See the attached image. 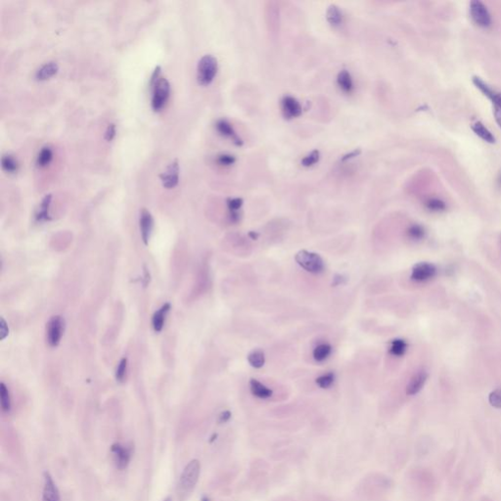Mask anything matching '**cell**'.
<instances>
[{"label": "cell", "instance_id": "obj_11", "mask_svg": "<svg viewBox=\"0 0 501 501\" xmlns=\"http://www.w3.org/2000/svg\"><path fill=\"white\" fill-rule=\"evenodd\" d=\"M42 501H61L59 489L48 472H44L43 475Z\"/></svg>", "mask_w": 501, "mask_h": 501}, {"label": "cell", "instance_id": "obj_18", "mask_svg": "<svg viewBox=\"0 0 501 501\" xmlns=\"http://www.w3.org/2000/svg\"><path fill=\"white\" fill-rule=\"evenodd\" d=\"M250 390L253 395L260 399H268L273 394L272 390L256 379H251L250 381Z\"/></svg>", "mask_w": 501, "mask_h": 501}, {"label": "cell", "instance_id": "obj_38", "mask_svg": "<svg viewBox=\"0 0 501 501\" xmlns=\"http://www.w3.org/2000/svg\"><path fill=\"white\" fill-rule=\"evenodd\" d=\"M161 71H162L161 66H157V67L155 68V70L153 71V73H152V75H151V78H150V87H152V86H153V85L157 82V81L161 78Z\"/></svg>", "mask_w": 501, "mask_h": 501}, {"label": "cell", "instance_id": "obj_29", "mask_svg": "<svg viewBox=\"0 0 501 501\" xmlns=\"http://www.w3.org/2000/svg\"><path fill=\"white\" fill-rule=\"evenodd\" d=\"M334 381H335V374L333 372H329L316 378L315 383L321 389H328L333 385Z\"/></svg>", "mask_w": 501, "mask_h": 501}, {"label": "cell", "instance_id": "obj_21", "mask_svg": "<svg viewBox=\"0 0 501 501\" xmlns=\"http://www.w3.org/2000/svg\"><path fill=\"white\" fill-rule=\"evenodd\" d=\"M19 162L18 160L10 154L3 155L1 158V168L7 174L14 175L19 171Z\"/></svg>", "mask_w": 501, "mask_h": 501}, {"label": "cell", "instance_id": "obj_35", "mask_svg": "<svg viewBox=\"0 0 501 501\" xmlns=\"http://www.w3.org/2000/svg\"><path fill=\"white\" fill-rule=\"evenodd\" d=\"M126 366H127V358L123 357L121 359L119 366L117 368V372H116V378L119 382H122L124 379L125 372H126Z\"/></svg>", "mask_w": 501, "mask_h": 501}, {"label": "cell", "instance_id": "obj_22", "mask_svg": "<svg viewBox=\"0 0 501 501\" xmlns=\"http://www.w3.org/2000/svg\"><path fill=\"white\" fill-rule=\"evenodd\" d=\"M471 127H472V130L474 131L475 135L479 136L480 138H482L484 141L488 142V143H494L495 142V137L482 122H475Z\"/></svg>", "mask_w": 501, "mask_h": 501}, {"label": "cell", "instance_id": "obj_43", "mask_svg": "<svg viewBox=\"0 0 501 501\" xmlns=\"http://www.w3.org/2000/svg\"><path fill=\"white\" fill-rule=\"evenodd\" d=\"M202 501H211V500H210V499H209L208 497H206V496H205V497H203V498H202Z\"/></svg>", "mask_w": 501, "mask_h": 501}, {"label": "cell", "instance_id": "obj_9", "mask_svg": "<svg viewBox=\"0 0 501 501\" xmlns=\"http://www.w3.org/2000/svg\"><path fill=\"white\" fill-rule=\"evenodd\" d=\"M437 269L429 262H419L415 264L411 272V279L417 282H425L435 277Z\"/></svg>", "mask_w": 501, "mask_h": 501}, {"label": "cell", "instance_id": "obj_1", "mask_svg": "<svg viewBox=\"0 0 501 501\" xmlns=\"http://www.w3.org/2000/svg\"><path fill=\"white\" fill-rule=\"evenodd\" d=\"M201 472V464L198 459H193L185 466L182 473L180 475L178 485H177V494L179 499L184 500L190 495V493L194 490L196 487Z\"/></svg>", "mask_w": 501, "mask_h": 501}, {"label": "cell", "instance_id": "obj_30", "mask_svg": "<svg viewBox=\"0 0 501 501\" xmlns=\"http://www.w3.org/2000/svg\"><path fill=\"white\" fill-rule=\"evenodd\" d=\"M407 236L412 240H421L425 236V230L421 225L413 224L407 229Z\"/></svg>", "mask_w": 501, "mask_h": 501}, {"label": "cell", "instance_id": "obj_23", "mask_svg": "<svg viewBox=\"0 0 501 501\" xmlns=\"http://www.w3.org/2000/svg\"><path fill=\"white\" fill-rule=\"evenodd\" d=\"M52 160H53V151L50 147L45 146L42 147L41 151L39 152L36 163L37 166L39 168H45L52 162Z\"/></svg>", "mask_w": 501, "mask_h": 501}, {"label": "cell", "instance_id": "obj_33", "mask_svg": "<svg viewBox=\"0 0 501 501\" xmlns=\"http://www.w3.org/2000/svg\"><path fill=\"white\" fill-rule=\"evenodd\" d=\"M216 161L219 165L229 166L236 162V159L234 156L229 155V154H221V155L217 156Z\"/></svg>", "mask_w": 501, "mask_h": 501}, {"label": "cell", "instance_id": "obj_28", "mask_svg": "<svg viewBox=\"0 0 501 501\" xmlns=\"http://www.w3.org/2000/svg\"><path fill=\"white\" fill-rule=\"evenodd\" d=\"M0 398H1V408L4 412H9L11 409V399L10 394L7 387L1 383L0 384Z\"/></svg>", "mask_w": 501, "mask_h": 501}, {"label": "cell", "instance_id": "obj_34", "mask_svg": "<svg viewBox=\"0 0 501 501\" xmlns=\"http://www.w3.org/2000/svg\"><path fill=\"white\" fill-rule=\"evenodd\" d=\"M226 203L229 213H238L243 205V200L241 198H229L227 199Z\"/></svg>", "mask_w": 501, "mask_h": 501}, {"label": "cell", "instance_id": "obj_25", "mask_svg": "<svg viewBox=\"0 0 501 501\" xmlns=\"http://www.w3.org/2000/svg\"><path fill=\"white\" fill-rule=\"evenodd\" d=\"M331 352H332V347L329 344L324 343V344L318 345L313 350L312 355H313V358L317 362H322V361H324L325 359H327L329 357V355L331 354Z\"/></svg>", "mask_w": 501, "mask_h": 501}, {"label": "cell", "instance_id": "obj_26", "mask_svg": "<svg viewBox=\"0 0 501 501\" xmlns=\"http://www.w3.org/2000/svg\"><path fill=\"white\" fill-rule=\"evenodd\" d=\"M248 362L250 365L255 367V368H261L265 363V355L264 352L260 350H256L250 352L247 356Z\"/></svg>", "mask_w": 501, "mask_h": 501}, {"label": "cell", "instance_id": "obj_36", "mask_svg": "<svg viewBox=\"0 0 501 501\" xmlns=\"http://www.w3.org/2000/svg\"><path fill=\"white\" fill-rule=\"evenodd\" d=\"M426 206L429 210L431 211H435V212H440V211H444L446 209V205L439 200V199H430L428 200V202L426 203Z\"/></svg>", "mask_w": 501, "mask_h": 501}, {"label": "cell", "instance_id": "obj_7", "mask_svg": "<svg viewBox=\"0 0 501 501\" xmlns=\"http://www.w3.org/2000/svg\"><path fill=\"white\" fill-rule=\"evenodd\" d=\"M64 329V321L61 316H53L46 327V340L49 346L57 347L61 341Z\"/></svg>", "mask_w": 501, "mask_h": 501}, {"label": "cell", "instance_id": "obj_12", "mask_svg": "<svg viewBox=\"0 0 501 501\" xmlns=\"http://www.w3.org/2000/svg\"><path fill=\"white\" fill-rule=\"evenodd\" d=\"M111 451L113 453L114 461L116 463V466L123 470L127 467L129 460H130V451L128 448L123 447L120 444H115L112 446Z\"/></svg>", "mask_w": 501, "mask_h": 501}, {"label": "cell", "instance_id": "obj_24", "mask_svg": "<svg viewBox=\"0 0 501 501\" xmlns=\"http://www.w3.org/2000/svg\"><path fill=\"white\" fill-rule=\"evenodd\" d=\"M326 18H327V21L329 22V24H331L334 27L340 26L343 22V15H342L341 10L339 9L338 6H336V5H330L329 6L327 13H326Z\"/></svg>", "mask_w": 501, "mask_h": 501}, {"label": "cell", "instance_id": "obj_37", "mask_svg": "<svg viewBox=\"0 0 501 501\" xmlns=\"http://www.w3.org/2000/svg\"><path fill=\"white\" fill-rule=\"evenodd\" d=\"M116 133H117V130H116V124L115 123H109L107 128H106V131H105V139L108 141V142H111L115 136H116Z\"/></svg>", "mask_w": 501, "mask_h": 501}, {"label": "cell", "instance_id": "obj_31", "mask_svg": "<svg viewBox=\"0 0 501 501\" xmlns=\"http://www.w3.org/2000/svg\"><path fill=\"white\" fill-rule=\"evenodd\" d=\"M320 159V153L318 150H313L311 154H309L308 156H306L303 160H302V164L304 166H307V168H310V166H312L314 165L315 163H318Z\"/></svg>", "mask_w": 501, "mask_h": 501}, {"label": "cell", "instance_id": "obj_4", "mask_svg": "<svg viewBox=\"0 0 501 501\" xmlns=\"http://www.w3.org/2000/svg\"><path fill=\"white\" fill-rule=\"evenodd\" d=\"M473 83L475 86L491 101L493 106V115L495 122L501 129V92L493 89L487 82L483 81L479 77L473 78Z\"/></svg>", "mask_w": 501, "mask_h": 501}, {"label": "cell", "instance_id": "obj_32", "mask_svg": "<svg viewBox=\"0 0 501 501\" xmlns=\"http://www.w3.org/2000/svg\"><path fill=\"white\" fill-rule=\"evenodd\" d=\"M488 402L491 407L501 408V388L492 391L488 395Z\"/></svg>", "mask_w": 501, "mask_h": 501}, {"label": "cell", "instance_id": "obj_40", "mask_svg": "<svg viewBox=\"0 0 501 501\" xmlns=\"http://www.w3.org/2000/svg\"><path fill=\"white\" fill-rule=\"evenodd\" d=\"M0 332H1V339L5 338L8 335V328L6 326V323L4 319H1V325H0Z\"/></svg>", "mask_w": 501, "mask_h": 501}, {"label": "cell", "instance_id": "obj_16", "mask_svg": "<svg viewBox=\"0 0 501 501\" xmlns=\"http://www.w3.org/2000/svg\"><path fill=\"white\" fill-rule=\"evenodd\" d=\"M58 71H59V65L54 61H50L43 64L41 68L36 72L35 78L37 81L44 82L54 77L58 73Z\"/></svg>", "mask_w": 501, "mask_h": 501}, {"label": "cell", "instance_id": "obj_8", "mask_svg": "<svg viewBox=\"0 0 501 501\" xmlns=\"http://www.w3.org/2000/svg\"><path fill=\"white\" fill-rule=\"evenodd\" d=\"M179 172H180L179 163L176 159L169 163L165 170L160 175V179L163 187L165 189H173L177 186L179 182Z\"/></svg>", "mask_w": 501, "mask_h": 501}, {"label": "cell", "instance_id": "obj_20", "mask_svg": "<svg viewBox=\"0 0 501 501\" xmlns=\"http://www.w3.org/2000/svg\"><path fill=\"white\" fill-rule=\"evenodd\" d=\"M170 310H171V304L166 303L160 310H158L157 312L154 313L153 319H152V324H153V328L156 332L159 333L163 330L164 320H165V315Z\"/></svg>", "mask_w": 501, "mask_h": 501}, {"label": "cell", "instance_id": "obj_13", "mask_svg": "<svg viewBox=\"0 0 501 501\" xmlns=\"http://www.w3.org/2000/svg\"><path fill=\"white\" fill-rule=\"evenodd\" d=\"M139 225H140V231H141V237L144 242V244H148L149 242L150 235L153 230L154 226V219L152 215L145 209H143L140 212V218H139Z\"/></svg>", "mask_w": 501, "mask_h": 501}, {"label": "cell", "instance_id": "obj_39", "mask_svg": "<svg viewBox=\"0 0 501 501\" xmlns=\"http://www.w3.org/2000/svg\"><path fill=\"white\" fill-rule=\"evenodd\" d=\"M231 418V412L229 410H225L223 412L220 413L219 417H218V422L219 423H226L227 421H229Z\"/></svg>", "mask_w": 501, "mask_h": 501}, {"label": "cell", "instance_id": "obj_44", "mask_svg": "<svg viewBox=\"0 0 501 501\" xmlns=\"http://www.w3.org/2000/svg\"><path fill=\"white\" fill-rule=\"evenodd\" d=\"M163 501H173V500H172V498H171V497H166V498H165V499H164V500Z\"/></svg>", "mask_w": 501, "mask_h": 501}, {"label": "cell", "instance_id": "obj_17", "mask_svg": "<svg viewBox=\"0 0 501 501\" xmlns=\"http://www.w3.org/2000/svg\"><path fill=\"white\" fill-rule=\"evenodd\" d=\"M52 201V195L47 194L43 197L41 205L39 207V210L36 213V220L39 222H44V221H49L52 218L50 217L49 210H50V205Z\"/></svg>", "mask_w": 501, "mask_h": 501}, {"label": "cell", "instance_id": "obj_6", "mask_svg": "<svg viewBox=\"0 0 501 501\" xmlns=\"http://www.w3.org/2000/svg\"><path fill=\"white\" fill-rule=\"evenodd\" d=\"M470 15L475 24L479 27H488L491 25V16L487 6L480 0H473L470 3Z\"/></svg>", "mask_w": 501, "mask_h": 501}, {"label": "cell", "instance_id": "obj_10", "mask_svg": "<svg viewBox=\"0 0 501 501\" xmlns=\"http://www.w3.org/2000/svg\"><path fill=\"white\" fill-rule=\"evenodd\" d=\"M281 109L285 119L291 120L302 115V106L298 100L290 95L284 96L281 100Z\"/></svg>", "mask_w": 501, "mask_h": 501}, {"label": "cell", "instance_id": "obj_42", "mask_svg": "<svg viewBox=\"0 0 501 501\" xmlns=\"http://www.w3.org/2000/svg\"><path fill=\"white\" fill-rule=\"evenodd\" d=\"M258 236H259V235H258V233L255 232V231H251V232H249V237H250L251 239H253V240H257V238H258Z\"/></svg>", "mask_w": 501, "mask_h": 501}, {"label": "cell", "instance_id": "obj_27", "mask_svg": "<svg viewBox=\"0 0 501 501\" xmlns=\"http://www.w3.org/2000/svg\"><path fill=\"white\" fill-rule=\"evenodd\" d=\"M407 351V342L403 339H394L391 343L389 352L394 356H403Z\"/></svg>", "mask_w": 501, "mask_h": 501}, {"label": "cell", "instance_id": "obj_15", "mask_svg": "<svg viewBox=\"0 0 501 501\" xmlns=\"http://www.w3.org/2000/svg\"><path fill=\"white\" fill-rule=\"evenodd\" d=\"M428 379V374L425 371H419L413 375L407 387V393L408 395H414L419 393L423 389L426 381Z\"/></svg>", "mask_w": 501, "mask_h": 501}, {"label": "cell", "instance_id": "obj_41", "mask_svg": "<svg viewBox=\"0 0 501 501\" xmlns=\"http://www.w3.org/2000/svg\"><path fill=\"white\" fill-rule=\"evenodd\" d=\"M346 282V278L342 275H336L334 278H333V283L332 284L334 286H339V285L344 284Z\"/></svg>", "mask_w": 501, "mask_h": 501}, {"label": "cell", "instance_id": "obj_2", "mask_svg": "<svg viewBox=\"0 0 501 501\" xmlns=\"http://www.w3.org/2000/svg\"><path fill=\"white\" fill-rule=\"evenodd\" d=\"M218 70L217 59L213 55L203 56L197 66V81L200 85L207 86L214 82Z\"/></svg>", "mask_w": 501, "mask_h": 501}, {"label": "cell", "instance_id": "obj_19", "mask_svg": "<svg viewBox=\"0 0 501 501\" xmlns=\"http://www.w3.org/2000/svg\"><path fill=\"white\" fill-rule=\"evenodd\" d=\"M337 83H338L340 89L347 94L352 93L353 89H354L352 76L349 73V71H347V70H342L339 73L338 77H337Z\"/></svg>", "mask_w": 501, "mask_h": 501}, {"label": "cell", "instance_id": "obj_5", "mask_svg": "<svg viewBox=\"0 0 501 501\" xmlns=\"http://www.w3.org/2000/svg\"><path fill=\"white\" fill-rule=\"evenodd\" d=\"M152 90L151 106L155 112H160L166 104L171 94V84L165 78H160L157 82L150 87Z\"/></svg>", "mask_w": 501, "mask_h": 501}, {"label": "cell", "instance_id": "obj_14", "mask_svg": "<svg viewBox=\"0 0 501 501\" xmlns=\"http://www.w3.org/2000/svg\"><path fill=\"white\" fill-rule=\"evenodd\" d=\"M216 128H217V132L219 135H221L224 137H227V138H230L231 140L238 146H241L243 144V141L241 140V138L238 136V135L236 133V131L234 130L232 124L228 121L226 120H218L217 122H216Z\"/></svg>", "mask_w": 501, "mask_h": 501}, {"label": "cell", "instance_id": "obj_3", "mask_svg": "<svg viewBox=\"0 0 501 501\" xmlns=\"http://www.w3.org/2000/svg\"><path fill=\"white\" fill-rule=\"evenodd\" d=\"M295 259L302 269L312 274L322 273L325 270L324 260L316 253L302 250L296 254Z\"/></svg>", "mask_w": 501, "mask_h": 501}]
</instances>
